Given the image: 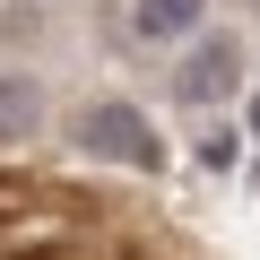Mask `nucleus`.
Returning a JSON list of instances; mask_svg holds the SVG:
<instances>
[{"mask_svg":"<svg viewBox=\"0 0 260 260\" xmlns=\"http://www.w3.org/2000/svg\"><path fill=\"white\" fill-rule=\"evenodd\" d=\"M208 18V0H130V35L139 44H174Z\"/></svg>","mask_w":260,"mask_h":260,"instance_id":"3","label":"nucleus"},{"mask_svg":"<svg viewBox=\"0 0 260 260\" xmlns=\"http://www.w3.org/2000/svg\"><path fill=\"white\" fill-rule=\"evenodd\" d=\"M70 148L78 156H113V165H139V174H165V139H156V121L139 104H121V95H95L70 113Z\"/></svg>","mask_w":260,"mask_h":260,"instance_id":"1","label":"nucleus"},{"mask_svg":"<svg viewBox=\"0 0 260 260\" xmlns=\"http://www.w3.org/2000/svg\"><path fill=\"white\" fill-rule=\"evenodd\" d=\"M243 113H251V139H260V95H251V104H243Z\"/></svg>","mask_w":260,"mask_h":260,"instance_id":"5","label":"nucleus"},{"mask_svg":"<svg viewBox=\"0 0 260 260\" xmlns=\"http://www.w3.org/2000/svg\"><path fill=\"white\" fill-rule=\"evenodd\" d=\"M234 87H243V44L234 35H200V52L174 70V104H234Z\"/></svg>","mask_w":260,"mask_h":260,"instance_id":"2","label":"nucleus"},{"mask_svg":"<svg viewBox=\"0 0 260 260\" xmlns=\"http://www.w3.org/2000/svg\"><path fill=\"white\" fill-rule=\"evenodd\" d=\"M44 130V78L0 70V139H35Z\"/></svg>","mask_w":260,"mask_h":260,"instance_id":"4","label":"nucleus"}]
</instances>
